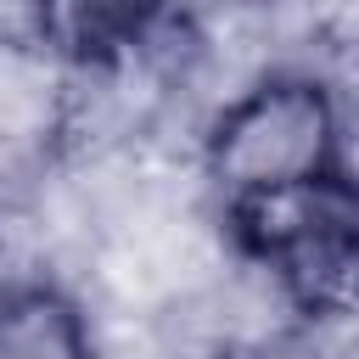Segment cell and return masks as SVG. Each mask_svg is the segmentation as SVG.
I'll use <instances>...</instances> for the list:
<instances>
[{
    "instance_id": "cell-1",
    "label": "cell",
    "mask_w": 359,
    "mask_h": 359,
    "mask_svg": "<svg viewBox=\"0 0 359 359\" xmlns=\"http://www.w3.org/2000/svg\"><path fill=\"white\" fill-rule=\"evenodd\" d=\"M337 151L342 90L303 62H275L202 118L196 174L213 191V202H236L325 180L337 174Z\"/></svg>"
},
{
    "instance_id": "cell-2",
    "label": "cell",
    "mask_w": 359,
    "mask_h": 359,
    "mask_svg": "<svg viewBox=\"0 0 359 359\" xmlns=\"http://www.w3.org/2000/svg\"><path fill=\"white\" fill-rule=\"evenodd\" d=\"M236 258L258 264L297 325H359V185L342 174L219 202Z\"/></svg>"
},
{
    "instance_id": "cell-3",
    "label": "cell",
    "mask_w": 359,
    "mask_h": 359,
    "mask_svg": "<svg viewBox=\"0 0 359 359\" xmlns=\"http://www.w3.org/2000/svg\"><path fill=\"white\" fill-rule=\"evenodd\" d=\"M73 67L28 28V6L17 22H0V168L50 163L67 140Z\"/></svg>"
},
{
    "instance_id": "cell-4",
    "label": "cell",
    "mask_w": 359,
    "mask_h": 359,
    "mask_svg": "<svg viewBox=\"0 0 359 359\" xmlns=\"http://www.w3.org/2000/svg\"><path fill=\"white\" fill-rule=\"evenodd\" d=\"M180 0H28V28L67 67H107L146 50Z\"/></svg>"
},
{
    "instance_id": "cell-5",
    "label": "cell",
    "mask_w": 359,
    "mask_h": 359,
    "mask_svg": "<svg viewBox=\"0 0 359 359\" xmlns=\"http://www.w3.org/2000/svg\"><path fill=\"white\" fill-rule=\"evenodd\" d=\"M0 359H101L90 303L56 275L0 280Z\"/></svg>"
},
{
    "instance_id": "cell-6",
    "label": "cell",
    "mask_w": 359,
    "mask_h": 359,
    "mask_svg": "<svg viewBox=\"0 0 359 359\" xmlns=\"http://www.w3.org/2000/svg\"><path fill=\"white\" fill-rule=\"evenodd\" d=\"M337 174L359 185V79L342 90V151H337Z\"/></svg>"
},
{
    "instance_id": "cell-7",
    "label": "cell",
    "mask_w": 359,
    "mask_h": 359,
    "mask_svg": "<svg viewBox=\"0 0 359 359\" xmlns=\"http://www.w3.org/2000/svg\"><path fill=\"white\" fill-rule=\"evenodd\" d=\"M0 264H6V241H0ZM0 280H6V269H0Z\"/></svg>"
}]
</instances>
